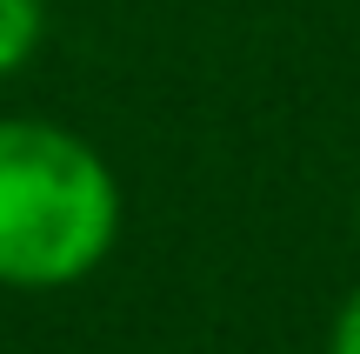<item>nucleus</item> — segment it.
Listing matches in <instances>:
<instances>
[{"mask_svg": "<svg viewBox=\"0 0 360 354\" xmlns=\"http://www.w3.org/2000/svg\"><path fill=\"white\" fill-rule=\"evenodd\" d=\"M354 214H360V201H354Z\"/></svg>", "mask_w": 360, "mask_h": 354, "instance_id": "obj_4", "label": "nucleus"}, {"mask_svg": "<svg viewBox=\"0 0 360 354\" xmlns=\"http://www.w3.org/2000/svg\"><path fill=\"white\" fill-rule=\"evenodd\" d=\"M327 354H360V288L340 301L334 328H327Z\"/></svg>", "mask_w": 360, "mask_h": 354, "instance_id": "obj_3", "label": "nucleus"}, {"mask_svg": "<svg viewBox=\"0 0 360 354\" xmlns=\"http://www.w3.org/2000/svg\"><path fill=\"white\" fill-rule=\"evenodd\" d=\"M47 40V0H0V80H13Z\"/></svg>", "mask_w": 360, "mask_h": 354, "instance_id": "obj_2", "label": "nucleus"}, {"mask_svg": "<svg viewBox=\"0 0 360 354\" xmlns=\"http://www.w3.org/2000/svg\"><path fill=\"white\" fill-rule=\"evenodd\" d=\"M120 174L87 134L47 114H0V288H80L120 248Z\"/></svg>", "mask_w": 360, "mask_h": 354, "instance_id": "obj_1", "label": "nucleus"}]
</instances>
